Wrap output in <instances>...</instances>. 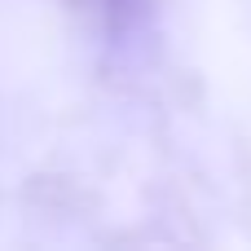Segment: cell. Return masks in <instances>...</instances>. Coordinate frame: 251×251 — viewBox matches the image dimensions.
<instances>
[{
    "label": "cell",
    "instance_id": "obj_1",
    "mask_svg": "<svg viewBox=\"0 0 251 251\" xmlns=\"http://www.w3.org/2000/svg\"><path fill=\"white\" fill-rule=\"evenodd\" d=\"M110 4H115V0H110Z\"/></svg>",
    "mask_w": 251,
    "mask_h": 251
}]
</instances>
